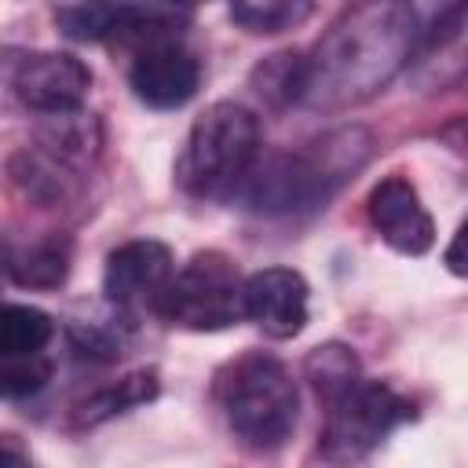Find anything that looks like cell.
Wrapping results in <instances>:
<instances>
[{
    "label": "cell",
    "instance_id": "6da1fadb",
    "mask_svg": "<svg viewBox=\"0 0 468 468\" xmlns=\"http://www.w3.org/2000/svg\"><path fill=\"white\" fill-rule=\"evenodd\" d=\"M420 40L417 11L406 4H358L318 40L307 58L311 106H351L384 88Z\"/></svg>",
    "mask_w": 468,
    "mask_h": 468
},
{
    "label": "cell",
    "instance_id": "7a4b0ae2",
    "mask_svg": "<svg viewBox=\"0 0 468 468\" xmlns=\"http://www.w3.org/2000/svg\"><path fill=\"white\" fill-rule=\"evenodd\" d=\"M260 161V121L241 102H212L190 128L176 161V179L194 197L241 190Z\"/></svg>",
    "mask_w": 468,
    "mask_h": 468
},
{
    "label": "cell",
    "instance_id": "3957f363",
    "mask_svg": "<svg viewBox=\"0 0 468 468\" xmlns=\"http://www.w3.org/2000/svg\"><path fill=\"white\" fill-rule=\"evenodd\" d=\"M216 399L227 428L249 450H278L296 428V384L267 351L234 358L216 380Z\"/></svg>",
    "mask_w": 468,
    "mask_h": 468
},
{
    "label": "cell",
    "instance_id": "277c9868",
    "mask_svg": "<svg viewBox=\"0 0 468 468\" xmlns=\"http://www.w3.org/2000/svg\"><path fill=\"white\" fill-rule=\"evenodd\" d=\"M154 311L179 329L216 333L245 318V282L238 263L216 249L197 252L183 271L172 274L165 292L157 296Z\"/></svg>",
    "mask_w": 468,
    "mask_h": 468
},
{
    "label": "cell",
    "instance_id": "5b68a950",
    "mask_svg": "<svg viewBox=\"0 0 468 468\" xmlns=\"http://www.w3.org/2000/svg\"><path fill=\"white\" fill-rule=\"evenodd\" d=\"M325 406L329 410L318 450L329 464H355L369 457L402 420L413 417V406L402 395H395L380 380H362V377Z\"/></svg>",
    "mask_w": 468,
    "mask_h": 468
},
{
    "label": "cell",
    "instance_id": "8992f818",
    "mask_svg": "<svg viewBox=\"0 0 468 468\" xmlns=\"http://www.w3.org/2000/svg\"><path fill=\"white\" fill-rule=\"evenodd\" d=\"M55 22L69 40H124L143 51L168 44L172 33L190 22V11L161 4H69L55 11Z\"/></svg>",
    "mask_w": 468,
    "mask_h": 468
},
{
    "label": "cell",
    "instance_id": "52a82bcc",
    "mask_svg": "<svg viewBox=\"0 0 468 468\" xmlns=\"http://www.w3.org/2000/svg\"><path fill=\"white\" fill-rule=\"evenodd\" d=\"M11 84L29 110L44 117H62L77 113V106L84 102L91 88V69L66 51H33L15 62Z\"/></svg>",
    "mask_w": 468,
    "mask_h": 468
},
{
    "label": "cell",
    "instance_id": "ba28073f",
    "mask_svg": "<svg viewBox=\"0 0 468 468\" xmlns=\"http://www.w3.org/2000/svg\"><path fill=\"white\" fill-rule=\"evenodd\" d=\"M369 223L402 256H424L435 241V223L406 176H384L369 190Z\"/></svg>",
    "mask_w": 468,
    "mask_h": 468
},
{
    "label": "cell",
    "instance_id": "9c48e42d",
    "mask_svg": "<svg viewBox=\"0 0 468 468\" xmlns=\"http://www.w3.org/2000/svg\"><path fill=\"white\" fill-rule=\"evenodd\" d=\"M128 84L139 102H146L154 110H176L194 99V91L201 84V66L176 40L154 44L135 55V62L128 69Z\"/></svg>",
    "mask_w": 468,
    "mask_h": 468
},
{
    "label": "cell",
    "instance_id": "30bf717a",
    "mask_svg": "<svg viewBox=\"0 0 468 468\" xmlns=\"http://www.w3.org/2000/svg\"><path fill=\"white\" fill-rule=\"evenodd\" d=\"M245 318L267 336L289 340L307 325V282L292 267H263L245 278Z\"/></svg>",
    "mask_w": 468,
    "mask_h": 468
},
{
    "label": "cell",
    "instance_id": "8fae6325",
    "mask_svg": "<svg viewBox=\"0 0 468 468\" xmlns=\"http://www.w3.org/2000/svg\"><path fill=\"white\" fill-rule=\"evenodd\" d=\"M176 263H172V249L154 241V238H139V241H124L121 249H113L106 256V274H102V289L113 303H157V296L165 292V285L172 282Z\"/></svg>",
    "mask_w": 468,
    "mask_h": 468
},
{
    "label": "cell",
    "instance_id": "7c38bea8",
    "mask_svg": "<svg viewBox=\"0 0 468 468\" xmlns=\"http://www.w3.org/2000/svg\"><path fill=\"white\" fill-rule=\"evenodd\" d=\"M417 58V84L424 88H446L468 73V7L446 11V18L435 29H420Z\"/></svg>",
    "mask_w": 468,
    "mask_h": 468
},
{
    "label": "cell",
    "instance_id": "4fadbf2b",
    "mask_svg": "<svg viewBox=\"0 0 468 468\" xmlns=\"http://www.w3.org/2000/svg\"><path fill=\"white\" fill-rule=\"evenodd\" d=\"M7 274L18 285L29 289H55L69 274V241L66 238H44L37 245H26L22 252H7Z\"/></svg>",
    "mask_w": 468,
    "mask_h": 468
},
{
    "label": "cell",
    "instance_id": "5bb4252c",
    "mask_svg": "<svg viewBox=\"0 0 468 468\" xmlns=\"http://www.w3.org/2000/svg\"><path fill=\"white\" fill-rule=\"evenodd\" d=\"M55 325L40 307L29 303H7L0 314V355L4 358H26L44 355Z\"/></svg>",
    "mask_w": 468,
    "mask_h": 468
},
{
    "label": "cell",
    "instance_id": "9a60e30c",
    "mask_svg": "<svg viewBox=\"0 0 468 468\" xmlns=\"http://www.w3.org/2000/svg\"><path fill=\"white\" fill-rule=\"evenodd\" d=\"M154 395H157V377L154 373H132V377H124L117 384H106L95 395H88L77 406V424H88V428L102 424V420H110V417L139 406V402H150Z\"/></svg>",
    "mask_w": 468,
    "mask_h": 468
},
{
    "label": "cell",
    "instance_id": "2e32d148",
    "mask_svg": "<svg viewBox=\"0 0 468 468\" xmlns=\"http://www.w3.org/2000/svg\"><path fill=\"white\" fill-rule=\"evenodd\" d=\"M252 88L274 106L307 99V58L296 51H282V55L263 58L252 69Z\"/></svg>",
    "mask_w": 468,
    "mask_h": 468
},
{
    "label": "cell",
    "instance_id": "e0dca14e",
    "mask_svg": "<svg viewBox=\"0 0 468 468\" xmlns=\"http://www.w3.org/2000/svg\"><path fill=\"white\" fill-rule=\"evenodd\" d=\"M311 15L307 0H252V4H230V18L249 33H282L300 26Z\"/></svg>",
    "mask_w": 468,
    "mask_h": 468
},
{
    "label": "cell",
    "instance_id": "ac0fdd59",
    "mask_svg": "<svg viewBox=\"0 0 468 468\" xmlns=\"http://www.w3.org/2000/svg\"><path fill=\"white\" fill-rule=\"evenodd\" d=\"M307 377L314 384V391L329 402L336 399L344 388H351L358 380V362L347 347L340 344H325V347H314L311 358H307Z\"/></svg>",
    "mask_w": 468,
    "mask_h": 468
},
{
    "label": "cell",
    "instance_id": "d6986e66",
    "mask_svg": "<svg viewBox=\"0 0 468 468\" xmlns=\"http://www.w3.org/2000/svg\"><path fill=\"white\" fill-rule=\"evenodd\" d=\"M51 377V362L44 355H26V358H4L0 366V384L7 399H22L44 388V380Z\"/></svg>",
    "mask_w": 468,
    "mask_h": 468
},
{
    "label": "cell",
    "instance_id": "ffe728a7",
    "mask_svg": "<svg viewBox=\"0 0 468 468\" xmlns=\"http://www.w3.org/2000/svg\"><path fill=\"white\" fill-rule=\"evenodd\" d=\"M442 263H446V271H450V274H457V278H468V219L457 227L453 241L446 245V256H442Z\"/></svg>",
    "mask_w": 468,
    "mask_h": 468
},
{
    "label": "cell",
    "instance_id": "44dd1931",
    "mask_svg": "<svg viewBox=\"0 0 468 468\" xmlns=\"http://www.w3.org/2000/svg\"><path fill=\"white\" fill-rule=\"evenodd\" d=\"M0 468H33V464H29V457H26V453H22L18 446H15V439H11V435L4 439V453H0Z\"/></svg>",
    "mask_w": 468,
    "mask_h": 468
}]
</instances>
